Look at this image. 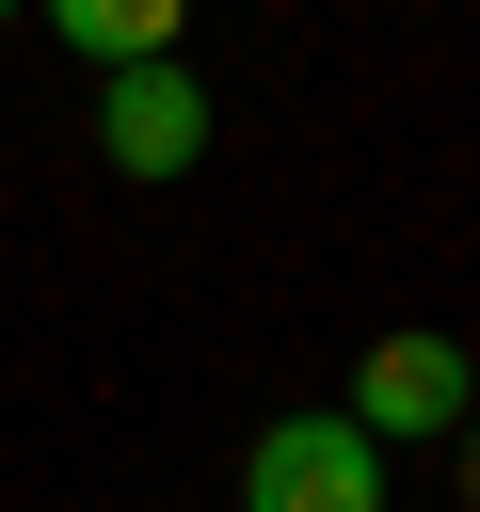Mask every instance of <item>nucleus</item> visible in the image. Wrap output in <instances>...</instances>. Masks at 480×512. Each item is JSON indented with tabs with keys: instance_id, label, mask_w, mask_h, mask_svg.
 <instances>
[{
	"instance_id": "nucleus-3",
	"label": "nucleus",
	"mask_w": 480,
	"mask_h": 512,
	"mask_svg": "<svg viewBox=\"0 0 480 512\" xmlns=\"http://www.w3.org/2000/svg\"><path fill=\"white\" fill-rule=\"evenodd\" d=\"M240 512H384V448L352 416H272L240 448Z\"/></svg>"
},
{
	"instance_id": "nucleus-6",
	"label": "nucleus",
	"mask_w": 480,
	"mask_h": 512,
	"mask_svg": "<svg viewBox=\"0 0 480 512\" xmlns=\"http://www.w3.org/2000/svg\"><path fill=\"white\" fill-rule=\"evenodd\" d=\"M0 16H32V0H0Z\"/></svg>"
},
{
	"instance_id": "nucleus-5",
	"label": "nucleus",
	"mask_w": 480,
	"mask_h": 512,
	"mask_svg": "<svg viewBox=\"0 0 480 512\" xmlns=\"http://www.w3.org/2000/svg\"><path fill=\"white\" fill-rule=\"evenodd\" d=\"M448 448H464V496H480V416H464V432H448Z\"/></svg>"
},
{
	"instance_id": "nucleus-2",
	"label": "nucleus",
	"mask_w": 480,
	"mask_h": 512,
	"mask_svg": "<svg viewBox=\"0 0 480 512\" xmlns=\"http://www.w3.org/2000/svg\"><path fill=\"white\" fill-rule=\"evenodd\" d=\"M96 144H112V176H192L208 160V80L176 64V48H144V64H96Z\"/></svg>"
},
{
	"instance_id": "nucleus-4",
	"label": "nucleus",
	"mask_w": 480,
	"mask_h": 512,
	"mask_svg": "<svg viewBox=\"0 0 480 512\" xmlns=\"http://www.w3.org/2000/svg\"><path fill=\"white\" fill-rule=\"evenodd\" d=\"M32 16H48L80 64H144V48H176V16H192V0H32Z\"/></svg>"
},
{
	"instance_id": "nucleus-1",
	"label": "nucleus",
	"mask_w": 480,
	"mask_h": 512,
	"mask_svg": "<svg viewBox=\"0 0 480 512\" xmlns=\"http://www.w3.org/2000/svg\"><path fill=\"white\" fill-rule=\"evenodd\" d=\"M336 416H352L368 448H448V432L480 416V352L416 320V336H384V352L352 368V400H336Z\"/></svg>"
}]
</instances>
